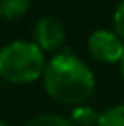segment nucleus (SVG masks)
Wrapping results in <instances>:
<instances>
[{
    "mask_svg": "<svg viewBox=\"0 0 124 126\" xmlns=\"http://www.w3.org/2000/svg\"><path fill=\"white\" fill-rule=\"evenodd\" d=\"M88 51L99 62L115 64L124 57V40L111 29H95L88 37Z\"/></svg>",
    "mask_w": 124,
    "mask_h": 126,
    "instance_id": "3",
    "label": "nucleus"
},
{
    "mask_svg": "<svg viewBox=\"0 0 124 126\" xmlns=\"http://www.w3.org/2000/svg\"><path fill=\"white\" fill-rule=\"evenodd\" d=\"M44 51L35 42L15 40L0 49V77L11 84H31L44 75Z\"/></svg>",
    "mask_w": 124,
    "mask_h": 126,
    "instance_id": "2",
    "label": "nucleus"
},
{
    "mask_svg": "<svg viewBox=\"0 0 124 126\" xmlns=\"http://www.w3.org/2000/svg\"><path fill=\"white\" fill-rule=\"evenodd\" d=\"M0 126H7V124H6V123H4V121H2V119H0Z\"/></svg>",
    "mask_w": 124,
    "mask_h": 126,
    "instance_id": "11",
    "label": "nucleus"
},
{
    "mask_svg": "<svg viewBox=\"0 0 124 126\" xmlns=\"http://www.w3.org/2000/svg\"><path fill=\"white\" fill-rule=\"evenodd\" d=\"M69 121L75 126H97V123H99V113H97L91 106L80 104V106H75L73 110H71V119Z\"/></svg>",
    "mask_w": 124,
    "mask_h": 126,
    "instance_id": "6",
    "label": "nucleus"
},
{
    "mask_svg": "<svg viewBox=\"0 0 124 126\" xmlns=\"http://www.w3.org/2000/svg\"><path fill=\"white\" fill-rule=\"evenodd\" d=\"M97 126H124V102L110 106L99 113Z\"/></svg>",
    "mask_w": 124,
    "mask_h": 126,
    "instance_id": "7",
    "label": "nucleus"
},
{
    "mask_svg": "<svg viewBox=\"0 0 124 126\" xmlns=\"http://www.w3.org/2000/svg\"><path fill=\"white\" fill-rule=\"evenodd\" d=\"M113 31L117 33V37L124 40V0L115 6L113 11Z\"/></svg>",
    "mask_w": 124,
    "mask_h": 126,
    "instance_id": "9",
    "label": "nucleus"
},
{
    "mask_svg": "<svg viewBox=\"0 0 124 126\" xmlns=\"http://www.w3.org/2000/svg\"><path fill=\"white\" fill-rule=\"evenodd\" d=\"M29 0H0V18L16 20L26 15Z\"/></svg>",
    "mask_w": 124,
    "mask_h": 126,
    "instance_id": "5",
    "label": "nucleus"
},
{
    "mask_svg": "<svg viewBox=\"0 0 124 126\" xmlns=\"http://www.w3.org/2000/svg\"><path fill=\"white\" fill-rule=\"evenodd\" d=\"M26 126H75L69 119L62 115H53V113H44L33 117Z\"/></svg>",
    "mask_w": 124,
    "mask_h": 126,
    "instance_id": "8",
    "label": "nucleus"
},
{
    "mask_svg": "<svg viewBox=\"0 0 124 126\" xmlns=\"http://www.w3.org/2000/svg\"><path fill=\"white\" fill-rule=\"evenodd\" d=\"M121 75H122V80H124V57L121 60Z\"/></svg>",
    "mask_w": 124,
    "mask_h": 126,
    "instance_id": "10",
    "label": "nucleus"
},
{
    "mask_svg": "<svg viewBox=\"0 0 124 126\" xmlns=\"http://www.w3.org/2000/svg\"><path fill=\"white\" fill-rule=\"evenodd\" d=\"M44 90L51 99L68 106H80L95 92V75L80 57L64 49L46 64Z\"/></svg>",
    "mask_w": 124,
    "mask_h": 126,
    "instance_id": "1",
    "label": "nucleus"
},
{
    "mask_svg": "<svg viewBox=\"0 0 124 126\" xmlns=\"http://www.w3.org/2000/svg\"><path fill=\"white\" fill-rule=\"evenodd\" d=\"M33 37H35V44L42 51H55L64 44L66 31L60 20L48 15L37 20L33 28Z\"/></svg>",
    "mask_w": 124,
    "mask_h": 126,
    "instance_id": "4",
    "label": "nucleus"
}]
</instances>
